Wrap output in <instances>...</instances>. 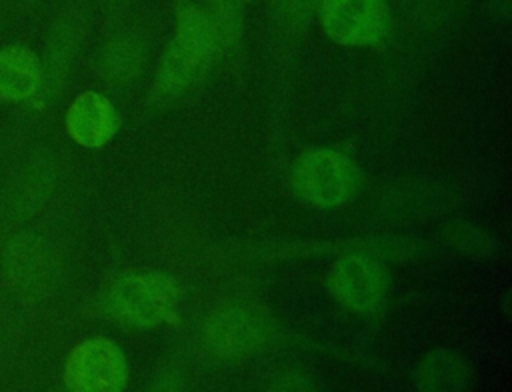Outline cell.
Wrapping results in <instances>:
<instances>
[{
	"label": "cell",
	"mask_w": 512,
	"mask_h": 392,
	"mask_svg": "<svg viewBox=\"0 0 512 392\" xmlns=\"http://www.w3.org/2000/svg\"><path fill=\"white\" fill-rule=\"evenodd\" d=\"M80 40H82V24L78 16L66 14L54 24L46 42L40 94L52 96L60 88V84L66 80L68 68L74 60Z\"/></svg>",
	"instance_id": "cell-11"
},
{
	"label": "cell",
	"mask_w": 512,
	"mask_h": 392,
	"mask_svg": "<svg viewBox=\"0 0 512 392\" xmlns=\"http://www.w3.org/2000/svg\"><path fill=\"white\" fill-rule=\"evenodd\" d=\"M264 322L246 308H226L204 324V344L210 352L236 358L254 352L264 340Z\"/></svg>",
	"instance_id": "cell-8"
},
{
	"label": "cell",
	"mask_w": 512,
	"mask_h": 392,
	"mask_svg": "<svg viewBox=\"0 0 512 392\" xmlns=\"http://www.w3.org/2000/svg\"><path fill=\"white\" fill-rule=\"evenodd\" d=\"M218 48L220 40L206 10L184 6L176 18V34L158 68V92L178 96L196 86L210 70Z\"/></svg>",
	"instance_id": "cell-1"
},
{
	"label": "cell",
	"mask_w": 512,
	"mask_h": 392,
	"mask_svg": "<svg viewBox=\"0 0 512 392\" xmlns=\"http://www.w3.org/2000/svg\"><path fill=\"white\" fill-rule=\"evenodd\" d=\"M274 16L288 26H302L310 20L318 0H268Z\"/></svg>",
	"instance_id": "cell-16"
},
{
	"label": "cell",
	"mask_w": 512,
	"mask_h": 392,
	"mask_svg": "<svg viewBox=\"0 0 512 392\" xmlns=\"http://www.w3.org/2000/svg\"><path fill=\"white\" fill-rule=\"evenodd\" d=\"M64 384L76 392H118L128 384V362L108 338H88L66 358Z\"/></svg>",
	"instance_id": "cell-5"
},
{
	"label": "cell",
	"mask_w": 512,
	"mask_h": 392,
	"mask_svg": "<svg viewBox=\"0 0 512 392\" xmlns=\"http://www.w3.org/2000/svg\"><path fill=\"white\" fill-rule=\"evenodd\" d=\"M48 184L44 178V170L42 168H32L28 170L22 180L20 186L14 188L10 202H8V218H12L14 222L20 218L30 216L40 204H42V194L46 192Z\"/></svg>",
	"instance_id": "cell-14"
},
{
	"label": "cell",
	"mask_w": 512,
	"mask_h": 392,
	"mask_svg": "<svg viewBox=\"0 0 512 392\" xmlns=\"http://www.w3.org/2000/svg\"><path fill=\"white\" fill-rule=\"evenodd\" d=\"M470 368L452 350L430 352L416 370V384L424 390H456L468 382Z\"/></svg>",
	"instance_id": "cell-12"
},
{
	"label": "cell",
	"mask_w": 512,
	"mask_h": 392,
	"mask_svg": "<svg viewBox=\"0 0 512 392\" xmlns=\"http://www.w3.org/2000/svg\"><path fill=\"white\" fill-rule=\"evenodd\" d=\"M118 114L112 102L98 92H82L66 112V130L70 138L86 148L108 144L118 130Z\"/></svg>",
	"instance_id": "cell-9"
},
{
	"label": "cell",
	"mask_w": 512,
	"mask_h": 392,
	"mask_svg": "<svg viewBox=\"0 0 512 392\" xmlns=\"http://www.w3.org/2000/svg\"><path fill=\"white\" fill-rule=\"evenodd\" d=\"M328 290L344 308L354 312H370L386 298L388 274L382 264L368 256H344L328 274Z\"/></svg>",
	"instance_id": "cell-7"
},
{
	"label": "cell",
	"mask_w": 512,
	"mask_h": 392,
	"mask_svg": "<svg viewBox=\"0 0 512 392\" xmlns=\"http://www.w3.org/2000/svg\"><path fill=\"white\" fill-rule=\"evenodd\" d=\"M206 14L214 24L220 44H230L240 36L244 14L240 0H208Z\"/></svg>",
	"instance_id": "cell-15"
},
{
	"label": "cell",
	"mask_w": 512,
	"mask_h": 392,
	"mask_svg": "<svg viewBox=\"0 0 512 392\" xmlns=\"http://www.w3.org/2000/svg\"><path fill=\"white\" fill-rule=\"evenodd\" d=\"M324 32L344 46H370L388 28L386 0H320Z\"/></svg>",
	"instance_id": "cell-6"
},
{
	"label": "cell",
	"mask_w": 512,
	"mask_h": 392,
	"mask_svg": "<svg viewBox=\"0 0 512 392\" xmlns=\"http://www.w3.org/2000/svg\"><path fill=\"white\" fill-rule=\"evenodd\" d=\"M42 62L20 44L0 48V96L12 102H26L40 94Z\"/></svg>",
	"instance_id": "cell-10"
},
{
	"label": "cell",
	"mask_w": 512,
	"mask_h": 392,
	"mask_svg": "<svg viewBox=\"0 0 512 392\" xmlns=\"http://www.w3.org/2000/svg\"><path fill=\"white\" fill-rule=\"evenodd\" d=\"M180 300L178 282L162 272L130 274L116 280L106 294L108 314L134 328H152L164 322Z\"/></svg>",
	"instance_id": "cell-2"
},
{
	"label": "cell",
	"mask_w": 512,
	"mask_h": 392,
	"mask_svg": "<svg viewBox=\"0 0 512 392\" xmlns=\"http://www.w3.org/2000/svg\"><path fill=\"white\" fill-rule=\"evenodd\" d=\"M294 190L306 202L332 208L346 202L358 182V170L348 156L334 150H312L298 158L292 172Z\"/></svg>",
	"instance_id": "cell-4"
},
{
	"label": "cell",
	"mask_w": 512,
	"mask_h": 392,
	"mask_svg": "<svg viewBox=\"0 0 512 392\" xmlns=\"http://www.w3.org/2000/svg\"><path fill=\"white\" fill-rule=\"evenodd\" d=\"M0 268L6 286L22 300L44 298L58 276L54 248L36 232L22 230L8 238Z\"/></svg>",
	"instance_id": "cell-3"
},
{
	"label": "cell",
	"mask_w": 512,
	"mask_h": 392,
	"mask_svg": "<svg viewBox=\"0 0 512 392\" xmlns=\"http://www.w3.org/2000/svg\"><path fill=\"white\" fill-rule=\"evenodd\" d=\"M142 64V48L130 36H118L104 44L98 56V70L104 80L122 84L132 80Z\"/></svg>",
	"instance_id": "cell-13"
}]
</instances>
